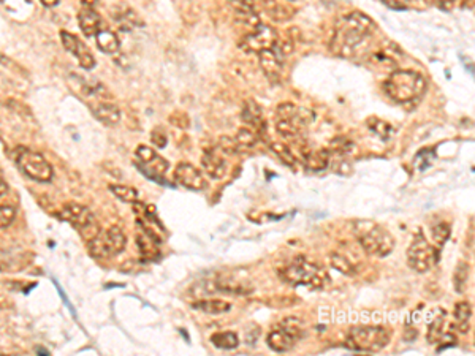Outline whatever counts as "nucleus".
Wrapping results in <instances>:
<instances>
[{
  "mask_svg": "<svg viewBox=\"0 0 475 356\" xmlns=\"http://www.w3.org/2000/svg\"><path fill=\"white\" fill-rule=\"evenodd\" d=\"M212 290H217L221 293H230V294H248L252 292V287L245 279H239L236 276L227 274L219 276L214 281V287Z\"/></svg>",
  "mask_w": 475,
  "mask_h": 356,
  "instance_id": "obj_18",
  "label": "nucleus"
},
{
  "mask_svg": "<svg viewBox=\"0 0 475 356\" xmlns=\"http://www.w3.org/2000/svg\"><path fill=\"white\" fill-rule=\"evenodd\" d=\"M469 279V265L466 261H460V265L455 269V290L458 293L465 292Z\"/></svg>",
  "mask_w": 475,
  "mask_h": 356,
  "instance_id": "obj_37",
  "label": "nucleus"
},
{
  "mask_svg": "<svg viewBox=\"0 0 475 356\" xmlns=\"http://www.w3.org/2000/svg\"><path fill=\"white\" fill-rule=\"evenodd\" d=\"M377 24L361 11H350L334 24L329 49L339 57L350 59L371 40Z\"/></svg>",
  "mask_w": 475,
  "mask_h": 356,
  "instance_id": "obj_1",
  "label": "nucleus"
},
{
  "mask_svg": "<svg viewBox=\"0 0 475 356\" xmlns=\"http://www.w3.org/2000/svg\"><path fill=\"white\" fill-rule=\"evenodd\" d=\"M60 40H62L64 48L69 51L71 55H75L78 59V62L83 66L85 70H92L95 66V57L94 54L91 53V49H89L85 43H83L80 38L75 37L74 33L70 32H60Z\"/></svg>",
  "mask_w": 475,
  "mask_h": 356,
  "instance_id": "obj_14",
  "label": "nucleus"
},
{
  "mask_svg": "<svg viewBox=\"0 0 475 356\" xmlns=\"http://www.w3.org/2000/svg\"><path fill=\"white\" fill-rule=\"evenodd\" d=\"M16 209L10 204H0V230H5L15 222Z\"/></svg>",
  "mask_w": 475,
  "mask_h": 356,
  "instance_id": "obj_38",
  "label": "nucleus"
},
{
  "mask_svg": "<svg viewBox=\"0 0 475 356\" xmlns=\"http://www.w3.org/2000/svg\"><path fill=\"white\" fill-rule=\"evenodd\" d=\"M15 160L22 173L37 182H49L53 179V166L46 162L40 152L27 148H19L15 152Z\"/></svg>",
  "mask_w": 475,
  "mask_h": 356,
  "instance_id": "obj_9",
  "label": "nucleus"
},
{
  "mask_svg": "<svg viewBox=\"0 0 475 356\" xmlns=\"http://www.w3.org/2000/svg\"><path fill=\"white\" fill-rule=\"evenodd\" d=\"M328 260H329V263H331L333 268L339 272H343V274H345V276H355L356 274L355 265L352 263L345 253L333 252V253H329Z\"/></svg>",
  "mask_w": 475,
  "mask_h": 356,
  "instance_id": "obj_30",
  "label": "nucleus"
},
{
  "mask_svg": "<svg viewBox=\"0 0 475 356\" xmlns=\"http://www.w3.org/2000/svg\"><path fill=\"white\" fill-rule=\"evenodd\" d=\"M304 336L306 330L303 321L296 317H287L276 328H273V331L268 335L266 344L275 352L285 353L290 352Z\"/></svg>",
  "mask_w": 475,
  "mask_h": 356,
  "instance_id": "obj_7",
  "label": "nucleus"
},
{
  "mask_svg": "<svg viewBox=\"0 0 475 356\" xmlns=\"http://www.w3.org/2000/svg\"><path fill=\"white\" fill-rule=\"evenodd\" d=\"M450 233H451L450 224H447V222H444V220H440V222H438V224H434L431 228L433 239L435 241V244H438V246H444V244L449 241Z\"/></svg>",
  "mask_w": 475,
  "mask_h": 356,
  "instance_id": "obj_35",
  "label": "nucleus"
},
{
  "mask_svg": "<svg viewBox=\"0 0 475 356\" xmlns=\"http://www.w3.org/2000/svg\"><path fill=\"white\" fill-rule=\"evenodd\" d=\"M471 317H472V305L469 303H458L455 305V320L456 326L461 332H467L471 328Z\"/></svg>",
  "mask_w": 475,
  "mask_h": 356,
  "instance_id": "obj_28",
  "label": "nucleus"
},
{
  "mask_svg": "<svg viewBox=\"0 0 475 356\" xmlns=\"http://www.w3.org/2000/svg\"><path fill=\"white\" fill-rule=\"evenodd\" d=\"M175 179L176 182H180L182 187L189 188V190L200 192L208 187V182H206V177L203 176V173H201L197 166L187 162H182L176 166Z\"/></svg>",
  "mask_w": 475,
  "mask_h": 356,
  "instance_id": "obj_15",
  "label": "nucleus"
},
{
  "mask_svg": "<svg viewBox=\"0 0 475 356\" xmlns=\"http://www.w3.org/2000/svg\"><path fill=\"white\" fill-rule=\"evenodd\" d=\"M40 2L48 8H53V7H55V5H59V0H40Z\"/></svg>",
  "mask_w": 475,
  "mask_h": 356,
  "instance_id": "obj_43",
  "label": "nucleus"
},
{
  "mask_svg": "<svg viewBox=\"0 0 475 356\" xmlns=\"http://www.w3.org/2000/svg\"><path fill=\"white\" fill-rule=\"evenodd\" d=\"M277 274L290 285L306 287L311 290H322L329 281L327 271L320 265L303 255H298L290 263L281 266L277 269Z\"/></svg>",
  "mask_w": 475,
  "mask_h": 356,
  "instance_id": "obj_2",
  "label": "nucleus"
},
{
  "mask_svg": "<svg viewBox=\"0 0 475 356\" xmlns=\"http://www.w3.org/2000/svg\"><path fill=\"white\" fill-rule=\"evenodd\" d=\"M391 10H406L409 7V0H382Z\"/></svg>",
  "mask_w": 475,
  "mask_h": 356,
  "instance_id": "obj_41",
  "label": "nucleus"
},
{
  "mask_svg": "<svg viewBox=\"0 0 475 356\" xmlns=\"http://www.w3.org/2000/svg\"><path fill=\"white\" fill-rule=\"evenodd\" d=\"M201 165H203L205 173L208 175L211 179L219 181L223 176L227 175V163L223 160L222 155L219 152L208 149L201 157Z\"/></svg>",
  "mask_w": 475,
  "mask_h": 356,
  "instance_id": "obj_19",
  "label": "nucleus"
},
{
  "mask_svg": "<svg viewBox=\"0 0 475 356\" xmlns=\"http://www.w3.org/2000/svg\"><path fill=\"white\" fill-rule=\"evenodd\" d=\"M135 154L139 160L138 168L141 170V173L146 175L149 179L159 181L157 177H164L170 168L169 160H165L162 155H159L153 148L138 146Z\"/></svg>",
  "mask_w": 475,
  "mask_h": 356,
  "instance_id": "obj_13",
  "label": "nucleus"
},
{
  "mask_svg": "<svg viewBox=\"0 0 475 356\" xmlns=\"http://www.w3.org/2000/svg\"><path fill=\"white\" fill-rule=\"evenodd\" d=\"M81 2L85 3V7H91V8H92L94 5L97 3V0H81Z\"/></svg>",
  "mask_w": 475,
  "mask_h": 356,
  "instance_id": "obj_45",
  "label": "nucleus"
},
{
  "mask_svg": "<svg viewBox=\"0 0 475 356\" xmlns=\"http://www.w3.org/2000/svg\"><path fill=\"white\" fill-rule=\"evenodd\" d=\"M352 149H354V144H352L349 140H345V138H336L331 143V146H329V154H339V155H347L350 154Z\"/></svg>",
  "mask_w": 475,
  "mask_h": 356,
  "instance_id": "obj_39",
  "label": "nucleus"
},
{
  "mask_svg": "<svg viewBox=\"0 0 475 356\" xmlns=\"http://www.w3.org/2000/svg\"><path fill=\"white\" fill-rule=\"evenodd\" d=\"M435 257H438V253L434 252L431 244L426 241V238L420 231L413 238L409 250H407V265L411 266V269L418 272V274H424V272H428L433 268V265L435 263Z\"/></svg>",
  "mask_w": 475,
  "mask_h": 356,
  "instance_id": "obj_11",
  "label": "nucleus"
},
{
  "mask_svg": "<svg viewBox=\"0 0 475 356\" xmlns=\"http://www.w3.org/2000/svg\"><path fill=\"white\" fill-rule=\"evenodd\" d=\"M0 2H5V0H0Z\"/></svg>",
  "mask_w": 475,
  "mask_h": 356,
  "instance_id": "obj_47",
  "label": "nucleus"
},
{
  "mask_svg": "<svg viewBox=\"0 0 475 356\" xmlns=\"http://www.w3.org/2000/svg\"><path fill=\"white\" fill-rule=\"evenodd\" d=\"M212 346L221 350H234L239 346V337L233 331H222L211 336Z\"/></svg>",
  "mask_w": 475,
  "mask_h": 356,
  "instance_id": "obj_27",
  "label": "nucleus"
},
{
  "mask_svg": "<svg viewBox=\"0 0 475 356\" xmlns=\"http://www.w3.org/2000/svg\"><path fill=\"white\" fill-rule=\"evenodd\" d=\"M257 140H259V133H257L254 129H250V127H244V129H241L236 133L234 143H236V146L250 148V146H254Z\"/></svg>",
  "mask_w": 475,
  "mask_h": 356,
  "instance_id": "obj_36",
  "label": "nucleus"
},
{
  "mask_svg": "<svg viewBox=\"0 0 475 356\" xmlns=\"http://www.w3.org/2000/svg\"><path fill=\"white\" fill-rule=\"evenodd\" d=\"M159 244H160V238L155 235L154 231H149L148 228H144L139 235H137V246L139 249V252H141L143 258H146V260L157 258L160 253Z\"/></svg>",
  "mask_w": 475,
  "mask_h": 356,
  "instance_id": "obj_20",
  "label": "nucleus"
},
{
  "mask_svg": "<svg viewBox=\"0 0 475 356\" xmlns=\"http://www.w3.org/2000/svg\"><path fill=\"white\" fill-rule=\"evenodd\" d=\"M271 151L275 152L276 157L281 160L285 166H288V168H295V166L298 165V160H296L295 154L292 152V149H290L287 144H284L281 141L271 143Z\"/></svg>",
  "mask_w": 475,
  "mask_h": 356,
  "instance_id": "obj_31",
  "label": "nucleus"
},
{
  "mask_svg": "<svg viewBox=\"0 0 475 356\" xmlns=\"http://www.w3.org/2000/svg\"><path fill=\"white\" fill-rule=\"evenodd\" d=\"M92 113L95 118H97L102 124L108 125V127H114L121 122V109L116 107L114 103H108V102H98L91 107Z\"/></svg>",
  "mask_w": 475,
  "mask_h": 356,
  "instance_id": "obj_21",
  "label": "nucleus"
},
{
  "mask_svg": "<svg viewBox=\"0 0 475 356\" xmlns=\"http://www.w3.org/2000/svg\"><path fill=\"white\" fill-rule=\"evenodd\" d=\"M383 91L395 103L417 102L426 91V81L415 70H395L383 82Z\"/></svg>",
  "mask_w": 475,
  "mask_h": 356,
  "instance_id": "obj_3",
  "label": "nucleus"
},
{
  "mask_svg": "<svg viewBox=\"0 0 475 356\" xmlns=\"http://www.w3.org/2000/svg\"><path fill=\"white\" fill-rule=\"evenodd\" d=\"M150 141H153L157 148L164 149L166 144H169V136H166V132L162 129V127H155V129L150 132Z\"/></svg>",
  "mask_w": 475,
  "mask_h": 356,
  "instance_id": "obj_40",
  "label": "nucleus"
},
{
  "mask_svg": "<svg viewBox=\"0 0 475 356\" xmlns=\"http://www.w3.org/2000/svg\"><path fill=\"white\" fill-rule=\"evenodd\" d=\"M62 219L65 222L76 228L80 236L85 239V241H92L94 238H97L102 230H100V224L95 219V215L91 213V209L86 208V206L78 204V203H69L64 206Z\"/></svg>",
  "mask_w": 475,
  "mask_h": 356,
  "instance_id": "obj_8",
  "label": "nucleus"
},
{
  "mask_svg": "<svg viewBox=\"0 0 475 356\" xmlns=\"http://www.w3.org/2000/svg\"><path fill=\"white\" fill-rule=\"evenodd\" d=\"M78 22H80V29L86 37H95V33L103 27V21L100 18V15L91 7H85L80 10Z\"/></svg>",
  "mask_w": 475,
  "mask_h": 356,
  "instance_id": "obj_22",
  "label": "nucleus"
},
{
  "mask_svg": "<svg viewBox=\"0 0 475 356\" xmlns=\"http://www.w3.org/2000/svg\"><path fill=\"white\" fill-rule=\"evenodd\" d=\"M241 119L243 122L250 129H254L259 136H261L266 130V121L264 118V109L254 100H248L244 103L243 111H241Z\"/></svg>",
  "mask_w": 475,
  "mask_h": 356,
  "instance_id": "obj_17",
  "label": "nucleus"
},
{
  "mask_svg": "<svg viewBox=\"0 0 475 356\" xmlns=\"http://www.w3.org/2000/svg\"><path fill=\"white\" fill-rule=\"evenodd\" d=\"M127 246V236L119 226H111L103 235L100 233L97 238L87 242L89 253L94 258H108L119 255Z\"/></svg>",
  "mask_w": 475,
  "mask_h": 356,
  "instance_id": "obj_10",
  "label": "nucleus"
},
{
  "mask_svg": "<svg viewBox=\"0 0 475 356\" xmlns=\"http://www.w3.org/2000/svg\"><path fill=\"white\" fill-rule=\"evenodd\" d=\"M265 8L268 11V15H270L271 18L275 19V21H277V22L288 21L293 16V11L292 10H290L288 7H285V5L277 3L276 0H266Z\"/></svg>",
  "mask_w": 475,
  "mask_h": 356,
  "instance_id": "obj_32",
  "label": "nucleus"
},
{
  "mask_svg": "<svg viewBox=\"0 0 475 356\" xmlns=\"http://www.w3.org/2000/svg\"><path fill=\"white\" fill-rule=\"evenodd\" d=\"M391 332L383 326H355L345 336L344 346L360 353H379L388 347Z\"/></svg>",
  "mask_w": 475,
  "mask_h": 356,
  "instance_id": "obj_6",
  "label": "nucleus"
},
{
  "mask_svg": "<svg viewBox=\"0 0 475 356\" xmlns=\"http://www.w3.org/2000/svg\"><path fill=\"white\" fill-rule=\"evenodd\" d=\"M95 40H97V46L100 48V51H103L105 54H116L121 49L119 38L108 27H102V29L95 33Z\"/></svg>",
  "mask_w": 475,
  "mask_h": 356,
  "instance_id": "obj_23",
  "label": "nucleus"
},
{
  "mask_svg": "<svg viewBox=\"0 0 475 356\" xmlns=\"http://www.w3.org/2000/svg\"><path fill=\"white\" fill-rule=\"evenodd\" d=\"M279 40V35L276 29L270 26L259 24L252 32L245 33L239 42V48L244 53H255L259 54L266 49H271Z\"/></svg>",
  "mask_w": 475,
  "mask_h": 356,
  "instance_id": "obj_12",
  "label": "nucleus"
},
{
  "mask_svg": "<svg viewBox=\"0 0 475 356\" xmlns=\"http://www.w3.org/2000/svg\"><path fill=\"white\" fill-rule=\"evenodd\" d=\"M259 62L264 73L270 80H281L284 71V54L279 51L276 44L271 49L259 53Z\"/></svg>",
  "mask_w": 475,
  "mask_h": 356,
  "instance_id": "obj_16",
  "label": "nucleus"
},
{
  "mask_svg": "<svg viewBox=\"0 0 475 356\" xmlns=\"http://www.w3.org/2000/svg\"><path fill=\"white\" fill-rule=\"evenodd\" d=\"M192 308L209 315H221L227 314L232 309V305L227 301H222V299H203V301H195Z\"/></svg>",
  "mask_w": 475,
  "mask_h": 356,
  "instance_id": "obj_25",
  "label": "nucleus"
},
{
  "mask_svg": "<svg viewBox=\"0 0 475 356\" xmlns=\"http://www.w3.org/2000/svg\"><path fill=\"white\" fill-rule=\"evenodd\" d=\"M110 190L117 199H121V202H124V203H137L139 198V195L135 188L128 187V186H121V184H111Z\"/></svg>",
  "mask_w": 475,
  "mask_h": 356,
  "instance_id": "obj_33",
  "label": "nucleus"
},
{
  "mask_svg": "<svg viewBox=\"0 0 475 356\" xmlns=\"http://www.w3.org/2000/svg\"><path fill=\"white\" fill-rule=\"evenodd\" d=\"M354 235L360 247L372 257H388L396 246L395 238L387 228L372 220H356L354 224Z\"/></svg>",
  "mask_w": 475,
  "mask_h": 356,
  "instance_id": "obj_4",
  "label": "nucleus"
},
{
  "mask_svg": "<svg viewBox=\"0 0 475 356\" xmlns=\"http://www.w3.org/2000/svg\"><path fill=\"white\" fill-rule=\"evenodd\" d=\"M440 3H442L444 8H450L455 3V0H440Z\"/></svg>",
  "mask_w": 475,
  "mask_h": 356,
  "instance_id": "obj_44",
  "label": "nucleus"
},
{
  "mask_svg": "<svg viewBox=\"0 0 475 356\" xmlns=\"http://www.w3.org/2000/svg\"><path fill=\"white\" fill-rule=\"evenodd\" d=\"M316 116L311 109L298 107L295 103H282L276 108V130L284 138L296 140L307 130Z\"/></svg>",
  "mask_w": 475,
  "mask_h": 356,
  "instance_id": "obj_5",
  "label": "nucleus"
},
{
  "mask_svg": "<svg viewBox=\"0 0 475 356\" xmlns=\"http://www.w3.org/2000/svg\"><path fill=\"white\" fill-rule=\"evenodd\" d=\"M435 315L434 319L431 320V323H429V330H428V342L429 344H438L440 341V337H442L445 332H444V326H445V317L447 312L445 310H435Z\"/></svg>",
  "mask_w": 475,
  "mask_h": 356,
  "instance_id": "obj_29",
  "label": "nucleus"
},
{
  "mask_svg": "<svg viewBox=\"0 0 475 356\" xmlns=\"http://www.w3.org/2000/svg\"><path fill=\"white\" fill-rule=\"evenodd\" d=\"M117 21L121 22L122 27H127V29H132V27H139L141 26V19L138 18V15L132 8L124 7L122 11H117L116 13Z\"/></svg>",
  "mask_w": 475,
  "mask_h": 356,
  "instance_id": "obj_34",
  "label": "nucleus"
},
{
  "mask_svg": "<svg viewBox=\"0 0 475 356\" xmlns=\"http://www.w3.org/2000/svg\"><path fill=\"white\" fill-rule=\"evenodd\" d=\"M288 2H295V0H288Z\"/></svg>",
  "mask_w": 475,
  "mask_h": 356,
  "instance_id": "obj_46",
  "label": "nucleus"
},
{
  "mask_svg": "<svg viewBox=\"0 0 475 356\" xmlns=\"http://www.w3.org/2000/svg\"><path fill=\"white\" fill-rule=\"evenodd\" d=\"M329 159H331V154L328 149H317V151L306 152L304 165L312 171H323L328 168Z\"/></svg>",
  "mask_w": 475,
  "mask_h": 356,
  "instance_id": "obj_24",
  "label": "nucleus"
},
{
  "mask_svg": "<svg viewBox=\"0 0 475 356\" xmlns=\"http://www.w3.org/2000/svg\"><path fill=\"white\" fill-rule=\"evenodd\" d=\"M366 125H368V129H370L372 133H376L379 138H382L383 141L391 140L395 135V127L383 119L370 118L366 121Z\"/></svg>",
  "mask_w": 475,
  "mask_h": 356,
  "instance_id": "obj_26",
  "label": "nucleus"
},
{
  "mask_svg": "<svg viewBox=\"0 0 475 356\" xmlns=\"http://www.w3.org/2000/svg\"><path fill=\"white\" fill-rule=\"evenodd\" d=\"M7 193H8V184H7V181H5L2 170H0V198L5 197Z\"/></svg>",
  "mask_w": 475,
  "mask_h": 356,
  "instance_id": "obj_42",
  "label": "nucleus"
}]
</instances>
